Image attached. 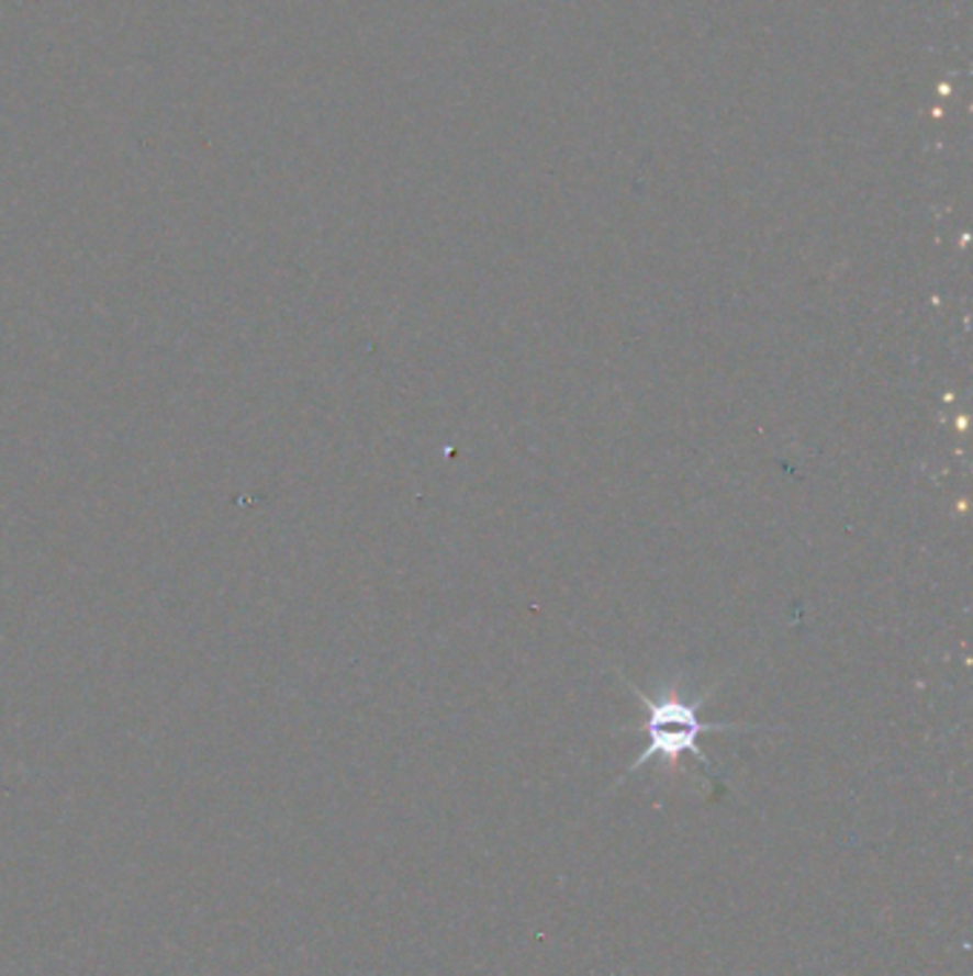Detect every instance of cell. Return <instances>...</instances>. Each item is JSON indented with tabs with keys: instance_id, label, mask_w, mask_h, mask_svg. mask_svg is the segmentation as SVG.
I'll use <instances>...</instances> for the list:
<instances>
[{
	"instance_id": "cell-1",
	"label": "cell",
	"mask_w": 973,
	"mask_h": 976,
	"mask_svg": "<svg viewBox=\"0 0 973 976\" xmlns=\"http://www.w3.org/2000/svg\"><path fill=\"white\" fill-rule=\"evenodd\" d=\"M637 699L646 706V749L642 754L634 760L626 769L623 779L634 771H640L642 765H648L651 760H662L668 765H680L682 756H694L696 763L703 765V771L711 779H717L714 769H711V760L700 749V740L703 734H719V731H751L757 726H746V722H705L700 717V708L705 706V699L700 697V703L694 699H685L680 692H671L668 697H651V694L640 692L637 685L628 683Z\"/></svg>"
}]
</instances>
